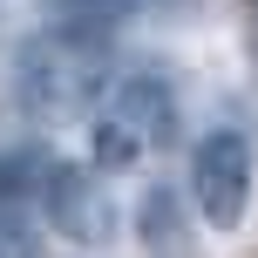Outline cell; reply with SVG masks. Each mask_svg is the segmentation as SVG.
Listing matches in <instances>:
<instances>
[{"label":"cell","instance_id":"cell-6","mask_svg":"<svg viewBox=\"0 0 258 258\" xmlns=\"http://www.w3.org/2000/svg\"><path fill=\"white\" fill-rule=\"evenodd\" d=\"M0 258H41V238L27 224V211L7 204V197H0Z\"/></svg>","mask_w":258,"mask_h":258},{"label":"cell","instance_id":"cell-1","mask_svg":"<svg viewBox=\"0 0 258 258\" xmlns=\"http://www.w3.org/2000/svg\"><path fill=\"white\" fill-rule=\"evenodd\" d=\"M21 89L34 109H48V116H68V109H82L95 89H102V41L89 34H41L27 41L21 54Z\"/></svg>","mask_w":258,"mask_h":258},{"label":"cell","instance_id":"cell-2","mask_svg":"<svg viewBox=\"0 0 258 258\" xmlns=\"http://www.w3.org/2000/svg\"><path fill=\"white\" fill-rule=\"evenodd\" d=\"M251 183H258V150L245 129H211L190 150V197L211 231H231L251 211Z\"/></svg>","mask_w":258,"mask_h":258},{"label":"cell","instance_id":"cell-4","mask_svg":"<svg viewBox=\"0 0 258 258\" xmlns=\"http://www.w3.org/2000/svg\"><path fill=\"white\" fill-rule=\"evenodd\" d=\"M102 122L116 129L136 156H143V150H163V143L177 136V95H170L156 75H129V82H116Z\"/></svg>","mask_w":258,"mask_h":258},{"label":"cell","instance_id":"cell-5","mask_svg":"<svg viewBox=\"0 0 258 258\" xmlns=\"http://www.w3.org/2000/svg\"><path fill=\"white\" fill-rule=\"evenodd\" d=\"M136 238H143V251L150 258H197V224H190V211H183V197L177 190H143V204H136Z\"/></svg>","mask_w":258,"mask_h":258},{"label":"cell","instance_id":"cell-7","mask_svg":"<svg viewBox=\"0 0 258 258\" xmlns=\"http://www.w3.org/2000/svg\"><path fill=\"white\" fill-rule=\"evenodd\" d=\"M61 7H82V14L95 7V14H109V7H116V0H61Z\"/></svg>","mask_w":258,"mask_h":258},{"label":"cell","instance_id":"cell-3","mask_svg":"<svg viewBox=\"0 0 258 258\" xmlns=\"http://www.w3.org/2000/svg\"><path fill=\"white\" fill-rule=\"evenodd\" d=\"M41 197H48V224L54 231H68L75 245H109L116 204H109V190H102L95 170H75V163L48 170V177H41Z\"/></svg>","mask_w":258,"mask_h":258}]
</instances>
